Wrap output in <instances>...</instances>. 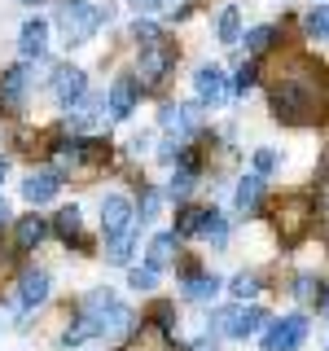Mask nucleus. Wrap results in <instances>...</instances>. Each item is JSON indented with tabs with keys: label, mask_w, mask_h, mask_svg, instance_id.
<instances>
[{
	"label": "nucleus",
	"mask_w": 329,
	"mask_h": 351,
	"mask_svg": "<svg viewBox=\"0 0 329 351\" xmlns=\"http://www.w3.org/2000/svg\"><path fill=\"white\" fill-rule=\"evenodd\" d=\"M171 316H175V312H171V303H158V307H154V321H158V329H167V334H171V325H175Z\"/></svg>",
	"instance_id": "obj_36"
},
{
	"label": "nucleus",
	"mask_w": 329,
	"mask_h": 351,
	"mask_svg": "<svg viewBox=\"0 0 329 351\" xmlns=\"http://www.w3.org/2000/svg\"><path fill=\"white\" fill-rule=\"evenodd\" d=\"M277 40V27H250L246 31V53H268Z\"/></svg>",
	"instance_id": "obj_24"
},
{
	"label": "nucleus",
	"mask_w": 329,
	"mask_h": 351,
	"mask_svg": "<svg viewBox=\"0 0 329 351\" xmlns=\"http://www.w3.org/2000/svg\"><path fill=\"white\" fill-rule=\"evenodd\" d=\"M127 228H136V211L123 193H106L101 197V233L106 237H123Z\"/></svg>",
	"instance_id": "obj_5"
},
{
	"label": "nucleus",
	"mask_w": 329,
	"mask_h": 351,
	"mask_svg": "<svg viewBox=\"0 0 329 351\" xmlns=\"http://www.w3.org/2000/svg\"><path fill=\"white\" fill-rule=\"evenodd\" d=\"M97 22H101V9L93 0H62L58 5V31L66 44H88Z\"/></svg>",
	"instance_id": "obj_2"
},
{
	"label": "nucleus",
	"mask_w": 329,
	"mask_h": 351,
	"mask_svg": "<svg viewBox=\"0 0 329 351\" xmlns=\"http://www.w3.org/2000/svg\"><path fill=\"white\" fill-rule=\"evenodd\" d=\"M233 202H237V211H241V215L255 211V206L263 202V176H255V171L241 176V180H237V193H233Z\"/></svg>",
	"instance_id": "obj_16"
},
{
	"label": "nucleus",
	"mask_w": 329,
	"mask_h": 351,
	"mask_svg": "<svg viewBox=\"0 0 329 351\" xmlns=\"http://www.w3.org/2000/svg\"><path fill=\"white\" fill-rule=\"evenodd\" d=\"M277 149H255V176H268L272 167H277Z\"/></svg>",
	"instance_id": "obj_35"
},
{
	"label": "nucleus",
	"mask_w": 329,
	"mask_h": 351,
	"mask_svg": "<svg viewBox=\"0 0 329 351\" xmlns=\"http://www.w3.org/2000/svg\"><path fill=\"white\" fill-rule=\"evenodd\" d=\"M5 171H9V162H5V158H0V180H5Z\"/></svg>",
	"instance_id": "obj_41"
},
{
	"label": "nucleus",
	"mask_w": 329,
	"mask_h": 351,
	"mask_svg": "<svg viewBox=\"0 0 329 351\" xmlns=\"http://www.w3.org/2000/svg\"><path fill=\"white\" fill-rule=\"evenodd\" d=\"M27 84H31V75L22 71V66L0 71V110H18L22 97H27Z\"/></svg>",
	"instance_id": "obj_13"
},
{
	"label": "nucleus",
	"mask_w": 329,
	"mask_h": 351,
	"mask_svg": "<svg viewBox=\"0 0 329 351\" xmlns=\"http://www.w3.org/2000/svg\"><path fill=\"white\" fill-rule=\"evenodd\" d=\"M27 5H36V0H27Z\"/></svg>",
	"instance_id": "obj_42"
},
{
	"label": "nucleus",
	"mask_w": 329,
	"mask_h": 351,
	"mask_svg": "<svg viewBox=\"0 0 329 351\" xmlns=\"http://www.w3.org/2000/svg\"><path fill=\"white\" fill-rule=\"evenodd\" d=\"M263 321H268V316H263V307H237L228 334H233V338H250V334H259Z\"/></svg>",
	"instance_id": "obj_19"
},
{
	"label": "nucleus",
	"mask_w": 329,
	"mask_h": 351,
	"mask_svg": "<svg viewBox=\"0 0 329 351\" xmlns=\"http://www.w3.org/2000/svg\"><path fill=\"white\" fill-rule=\"evenodd\" d=\"M132 36H136L141 49H154V44H162V31L154 27V22H136V27H132Z\"/></svg>",
	"instance_id": "obj_29"
},
{
	"label": "nucleus",
	"mask_w": 329,
	"mask_h": 351,
	"mask_svg": "<svg viewBox=\"0 0 329 351\" xmlns=\"http://www.w3.org/2000/svg\"><path fill=\"white\" fill-rule=\"evenodd\" d=\"M84 88H88V75L80 66H58V71H53V97H58L62 106H75L84 97Z\"/></svg>",
	"instance_id": "obj_10"
},
{
	"label": "nucleus",
	"mask_w": 329,
	"mask_h": 351,
	"mask_svg": "<svg viewBox=\"0 0 329 351\" xmlns=\"http://www.w3.org/2000/svg\"><path fill=\"white\" fill-rule=\"evenodd\" d=\"M294 294H299L303 303H312V299H321V281L316 277H299V285H294Z\"/></svg>",
	"instance_id": "obj_34"
},
{
	"label": "nucleus",
	"mask_w": 329,
	"mask_h": 351,
	"mask_svg": "<svg viewBox=\"0 0 329 351\" xmlns=\"http://www.w3.org/2000/svg\"><path fill=\"white\" fill-rule=\"evenodd\" d=\"M162 5H167V0H132L136 14H154V9H162Z\"/></svg>",
	"instance_id": "obj_38"
},
{
	"label": "nucleus",
	"mask_w": 329,
	"mask_h": 351,
	"mask_svg": "<svg viewBox=\"0 0 329 351\" xmlns=\"http://www.w3.org/2000/svg\"><path fill=\"white\" fill-rule=\"evenodd\" d=\"M132 329H136V316H132L123 303H110L106 312L97 316V334H101L106 343H123Z\"/></svg>",
	"instance_id": "obj_9"
},
{
	"label": "nucleus",
	"mask_w": 329,
	"mask_h": 351,
	"mask_svg": "<svg viewBox=\"0 0 329 351\" xmlns=\"http://www.w3.org/2000/svg\"><path fill=\"white\" fill-rule=\"evenodd\" d=\"M132 233H136V228H127L123 237H110L106 241V259L110 263H127L132 259Z\"/></svg>",
	"instance_id": "obj_25"
},
{
	"label": "nucleus",
	"mask_w": 329,
	"mask_h": 351,
	"mask_svg": "<svg viewBox=\"0 0 329 351\" xmlns=\"http://www.w3.org/2000/svg\"><path fill=\"white\" fill-rule=\"evenodd\" d=\"M197 233H202V237L219 250V246L228 241V219L219 215V211H206V215H202V228H197Z\"/></svg>",
	"instance_id": "obj_21"
},
{
	"label": "nucleus",
	"mask_w": 329,
	"mask_h": 351,
	"mask_svg": "<svg viewBox=\"0 0 329 351\" xmlns=\"http://www.w3.org/2000/svg\"><path fill=\"white\" fill-rule=\"evenodd\" d=\"M202 215H206V211H197V206H184L180 219H175V237H189V233H197V228H202Z\"/></svg>",
	"instance_id": "obj_28"
},
{
	"label": "nucleus",
	"mask_w": 329,
	"mask_h": 351,
	"mask_svg": "<svg viewBox=\"0 0 329 351\" xmlns=\"http://www.w3.org/2000/svg\"><path fill=\"white\" fill-rule=\"evenodd\" d=\"M255 80H259V71H255V66H241V75H237V88L246 93V88L255 84Z\"/></svg>",
	"instance_id": "obj_37"
},
{
	"label": "nucleus",
	"mask_w": 329,
	"mask_h": 351,
	"mask_svg": "<svg viewBox=\"0 0 329 351\" xmlns=\"http://www.w3.org/2000/svg\"><path fill=\"white\" fill-rule=\"evenodd\" d=\"M193 93H197L202 106H224L233 88H228V75L219 71V66H202V71L193 75Z\"/></svg>",
	"instance_id": "obj_8"
},
{
	"label": "nucleus",
	"mask_w": 329,
	"mask_h": 351,
	"mask_svg": "<svg viewBox=\"0 0 329 351\" xmlns=\"http://www.w3.org/2000/svg\"><path fill=\"white\" fill-rule=\"evenodd\" d=\"M136 93H141L136 75H119V80L110 84V119H127L132 110H136Z\"/></svg>",
	"instance_id": "obj_12"
},
{
	"label": "nucleus",
	"mask_w": 329,
	"mask_h": 351,
	"mask_svg": "<svg viewBox=\"0 0 329 351\" xmlns=\"http://www.w3.org/2000/svg\"><path fill=\"white\" fill-rule=\"evenodd\" d=\"M321 71H290L272 84V114L281 123H312L321 114V88H316Z\"/></svg>",
	"instance_id": "obj_1"
},
{
	"label": "nucleus",
	"mask_w": 329,
	"mask_h": 351,
	"mask_svg": "<svg viewBox=\"0 0 329 351\" xmlns=\"http://www.w3.org/2000/svg\"><path fill=\"white\" fill-rule=\"evenodd\" d=\"M158 206H162V193H158V189H145V197H141V215H136V224H149V219L158 215Z\"/></svg>",
	"instance_id": "obj_31"
},
{
	"label": "nucleus",
	"mask_w": 329,
	"mask_h": 351,
	"mask_svg": "<svg viewBox=\"0 0 329 351\" xmlns=\"http://www.w3.org/2000/svg\"><path fill=\"white\" fill-rule=\"evenodd\" d=\"M189 189H193V171H184V167H180V171L171 176L167 193H171V197H184V193H189Z\"/></svg>",
	"instance_id": "obj_33"
},
{
	"label": "nucleus",
	"mask_w": 329,
	"mask_h": 351,
	"mask_svg": "<svg viewBox=\"0 0 329 351\" xmlns=\"http://www.w3.org/2000/svg\"><path fill=\"white\" fill-rule=\"evenodd\" d=\"M93 334H97V321H93V316H80V321L66 329V338H62V343H66V347H80V343H88Z\"/></svg>",
	"instance_id": "obj_27"
},
{
	"label": "nucleus",
	"mask_w": 329,
	"mask_h": 351,
	"mask_svg": "<svg viewBox=\"0 0 329 351\" xmlns=\"http://www.w3.org/2000/svg\"><path fill=\"white\" fill-rule=\"evenodd\" d=\"M219 40H224V44H237L241 40V14H237L233 5L219 14Z\"/></svg>",
	"instance_id": "obj_23"
},
{
	"label": "nucleus",
	"mask_w": 329,
	"mask_h": 351,
	"mask_svg": "<svg viewBox=\"0 0 329 351\" xmlns=\"http://www.w3.org/2000/svg\"><path fill=\"white\" fill-rule=\"evenodd\" d=\"M171 259H175V233H158L149 241V268L158 272V268H167Z\"/></svg>",
	"instance_id": "obj_20"
},
{
	"label": "nucleus",
	"mask_w": 329,
	"mask_h": 351,
	"mask_svg": "<svg viewBox=\"0 0 329 351\" xmlns=\"http://www.w3.org/2000/svg\"><path fill=\"white\" fill-rule=\"evenodd\" d=\"M53 228L71 241V237H80V206H62L58 211V219H53Z\"/></svg>",
	"instance_id": "obj_26"
},
{
	"label": "nucleus",
	"mask_w": 329,
	"mask_h": 351,
	"mask_svg": "<svg viewBox=\"0 0 329 351\" xmlns=\"http://www.w3.org/2000/svg\"><path fill=\"white\" fill-rule=\"evenodd\" d=\"M171 66H175V49H171L167 40H162V44H154V49H141L136 84H141V88H158V84L171 75Z\"/></svg>",
	"instance_id": "obj_4"
},
{
	"label": "nucleus",
	"mask_w": 329,
	"mask_h": 351,
	"mask_svg": "<svg viewBox=\"0 0 329 351\" xmlns=\"http://www.w3.org/2000/svg\"><path fill=\"white\" fill-rule=\"evenodd\" d=\"M18 49H22V58H40V53L49 49V22H44V18H27V22H22Z\"/></svg>",
	"instance_id": "obj_14"
},
{
	"label": "nucleus",
	"mask_w": 329,
	"mask_h": 351,
	"mask_svg": "<svg viewBox=\"0 0 329 351\" xmlns=\"http://www.w3.org/2000/svg\"><path fill=\"white\" fill-rule=\"evenodd\" d=\"M127 285H132V290H154V285H158V272H154L149 263H145V268H132L127 272Z\"/></svg>",
	"instance_id": "obj_30"
},
{
	"label": "nucleus",
	"mask_w": 329,
	"mask_h": 351,
	"mask_svg": "<svg viewBox=\"0 0 329 351\" xmlns=\"http://www.w3.org/2000/svg\"><path fill=\"white\" fill-rule=\"evenodd\" d=\"M44 299H49V272H44V268L22 272V277H18V294H14V312L27 316L31 307H40Z\"/></svg>",
	"instance_id": "obj_6"
},
{
	"label": "nucleus",
	"mask_w": 329,
	"mask_h": 351,
	"mask_svg": "<svg viewBox=\"0 0 329 351\" xmlns=\"http://www.w3.org/2000/svg\"><path fill=\"white\" fill-rule=\"evenodd\" d=\"M303 27H307V36H312V40H329V5H316L312 14L303 18Z\"/></svg>",
	"instance_id": "obj_22"
},
{
	"label": "nucleus",
	"mask_w": 329,
	"mask_h": 351,
	"mask_svg": "<svg viewBox=\"0 0 329 351\" xmlns=\"http://www.w3.org/2000/svg\"><path fill=\"white\" fill-rule=\"evenodd\" d=\"M307 224H312V202L307 197H294V202L277 206V228H281L285 241H299L307 233Z\"/></svg>",
	"instance_id": "obj_7"
},
{
	"label": "nucleus",
	"mask_w": 329,
	"mask_h": 351,
	"mask_svg": "<svg viewBox=\"0 0 329 351\" xmlns=\"http://www.w3.org/2000/svg\"><path fill=\"white\" fill-rule=\"evenodd\" d=\"M44 233H49V224H44V215H22L18 219V228H14V241H18V250H36Z\"/></svg>",
	"instance_id": "obj_17"
},
{
	"label": "nucleus",
	"mask_w": 329,
	"mask_h": 351,
	"mask_svg": "<svg viewBox=\"0 0 329 351\" xmlns=\"http://www.w3.org/2000/svg\"><path fill=\"white\" fill-rule=\"evenodd\" d=\"M193 351H219V347L211 343V338H202V343H193Z\"/></svg>",
	"instance_id": "obj_39"
},
{
	"label": "nucleus",
	"mask_w": 329,
	"mask_h": 351,
	"mask_svg": "<svg viewBox=\"0 0 329 351\" xmlns=\"http://www.w3.org/2000/svg\"><path fill=\"white\" fill-rule=\"evenodd\" d=\"M228 290H233L237 299H250V294L259 290V277H255V272H237V277H233V285H228Z\"/></svg>",
	"instance_id": "obj_32"
},
{
	"label": "nucleus",
	"mask_w": 329,
	"mask_h": 351,
	"mask_svg": "<svg viewBox=\"0 0 329 351\" xmlns=\"http://www.w3.org/2000/svg\"><path fill=\"white\" fill-rule=\"evenodd\" d=\"M62 189V176L58 171H31L27 180H22V197H27L31 206H44V202H53Z\"/></svg>",
	"instance_id": "obj_11"
},
{
	"label": "nucleus",
	"mask_w": 329,
	"mask_h": 351,
	"mask_svg": "<svg viewBox=\"0 0 329 351\" xmlns=\"http://www.w3.org/2000/svg\"><path fill=\"white\" fill-rule=\"evenodd\" d=\"M215 294H219V277H215V272H189V281H184V299L206 303V299H215Z\"/></svg>",
	"instance_id": "obj_18"
},
{
	"label": "nucleus",
	"mask_w": 329,
	"mask_h": 351,
	"mask_svg": "<svg viewBox=\"0 0 329 351\" xmlns=\"http://www.w3.org/2000/svg\"><path fill=\"white\" fill-rule=\"evenodd\" d=\"M307 343V316H281L263 329V351H299Z\"/></svg>",
	"instance_id": "obj_3"
},
{
	"label": "nucleus",
	"mask_w": 329,
	"mask_h": 351,
	"mask_svg": "<svg viewBox=\"0 0 329 351\" xmlns=\"http://www.w3.org/2000/svg\"><path fill=\"white\" fill-rule=\"evenodd\" d=\"M71 128H106V101L80 97V101L71 106Z\"/></svg>",
	"instance_id": "obj_15"
},
{
	"label": "nucleus",
	"mask_w": 329,
	"mask_h": 351,
	"mask_svg": "<svg viewBox=\"0 0 329 351\" xmlns=\"http://www.w3.org/2000/svg\"><path fill=\"white\" fill-rule=\"evenodd\" d=\"M5 219H9V206H5V197H0V224H5Z\"/></svg>",
	"instance_id": "obj_40"
}]
</instances>
